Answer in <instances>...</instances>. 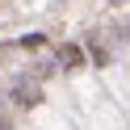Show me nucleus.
<instances>
[{
    "label": "nucleus",
    "mask_w": 130,
    "mask_h": 130,
    "mask_svg": "<svg viewBox=\"0 0 130 130\" xmlns=\"http://www.w3.org/2000/svg\"><path fill=\"white\" fill-rule=\"evenodd\" d=\"M55 59H59L63 67H84V46H76V42H63L59 51H55Z\"/></svg>",
    "instance_id": "obj_1"
},
{
    "label": "nucleus",
    "mask_w": 130,
    "mask_h": 130,
    "mask_svg": "<svg viewBox=\"0 0 130 130\" xmlns=\"http://www.w3.org/2000/svg\"><path fill=\"white\" fill-rule=\"evenodd\" d=\"M13 92H17V101H21V105H38V101H42V92H38V84H17Z\"/></svg>",
    "instance_id": "obj_2"
}]
</instances>
